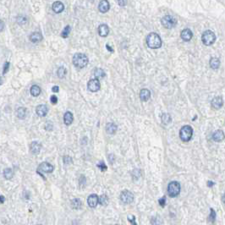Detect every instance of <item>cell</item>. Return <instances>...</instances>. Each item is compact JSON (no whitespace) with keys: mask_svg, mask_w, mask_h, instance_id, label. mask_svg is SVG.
Instances as JSON below:
<instances>
[{"mask_svg":"<svg viewBox=\"0 0 225 225\" xmlns=\"http://www.w3.org/2000/svg\"><path fill=\"white\" fill-rule=\"evenodd\" d=\"M146 44H147L148 48H153V49L159 48L162 46L161 37L157 33L152 32V33H150L148 36H146Z\"/></svg>","mask_w":225,"mask_h":225,"instance_id":"6da1fadb","label":"cell"},{"mask_svg":"<svg viewBox=\"0 0 225 225\" xmlns=\"http://www.w3.org/2000/svg\"><path fill=\"white\" fill-rule=\"evenodd\" d=\"M88 62H89V60H88V58H87L86 54L78 53V54H75L74 57H73L74 65L76 68H79V69L86 67V65L88 64Z\"/></svg>","mask_w":225,"mask_h":225,"instance_id":"7a4b0ae2","label":"cell"},{"mask_svg":"<svg viewBox=\"0 0 225 225\" xmlns=\"http://www.w3.org/2000/svg\"><path fill=\"white\" fill-rule=\"evenodd\" d=\"M193 135V129L190 125L183 126L180 131V138L182 141H190Z\"/></svg>","mask_w":225,"mask_h":225,"instance_id":"3957f363","label":"cell"},{"mask_svg":"<svg viewBox=\"0 0 225 225\" xmlns=\"http://www.w3.org/2000/svg\"><path fill=\"white\" fill-rule=\"evenodd\" d=\"M202 41L204 45L211 46L215 42L216 36H215L214 32L210 31V30H207L206 32H203L202 36Z\"/></svg>","mask_w":225,"mask_h":225,"instance_id":"277c9868","label":"cell"},{"mask_svg":"<svg viewBox=\"0 0 225 225\" xmlns=\"http://www.w3.org/2000/svg\"><path fill=\"white\" fill-rule=\"evenodd\" d=\"M180 193V184L177 181H172L168 185V194L170 197H176Z\"/></svg>","mask_w":225,"mask_h":225,"instance_id":"5b68a950","label":"cell"},{"mask_svg":"<svg viewBox=\"0 0 225 225\" xmlns=\"http://www.w3.org/2000/svg\"><path fill=\"white\" fill-rule=\"evenodd\" d=\"M161 23L163 26L167 28V29H171L175 26L177 24V20L174 17H173L171 15H165L163 16L161 20Z\"/></svg>","mask_w":225,"mask_h":225,"instance_id":"8992f818","label":"cell"},{"mask_svg":"<svg viewBox=\"0 0 225 225\" xmlns=\"http://www.w3.org/2000/svg\"><path fill=\"white\" fill-rule=\"evenodd\" d=\"M54 168L52 164H50L49 162H43L41 163L36 172L42 175V173H45V174H50L52 172L54 171Z\"/></svg>","mask_w":225,"mask_h":225,"instance_id":"52a82bcc","label":"cell"},{"mask_svg":"<svg viewBox=\"0 0 225 225\" xmlns=\"http://www.w3.org/2000/svg\"><path fill=\"white\" fill-rule=\"evenodd\" d=\"M120 200L123 203L125 204H131L134 201V195L130 190H124L122 191L121 195H120Z\"/></svg>","mask_w":225,"mask_h":225,"instance_id":"ba28073f","label":"cell"},{"mask_svg":"<svg viewBox=\"0 0 225 225\" xmlns=\"http://www.w3.org/2000/svg\"><path fill=\"white\" fill-rule=\"evenodd\" d=\"M87 88L88 90L92 91V92H97L100 90L101 88V84H100L99 79H91L90 81H88L87 83Z\"/></svg>","mask_w":225,"mask_h":225,"instance_id":"9c48e42d","label":"cell"},{"mask_svg":"<svg viewBox=\"0 0 225 225\" xmlns=\"http://www.w3.org/2000/svg\"><path fill=\"white\" fill-rule=\"evenodd\" d=\"M87 203H88L89 207H91V208H95V207L97 206V204L99 203V197H98V196L96 195V194H91V196H88Z\"/></svg>","mask_w":225,"mask_h":225,"instance_id":"30bf717a","label":"cell"},{"mask_svg":"<svg viewBox=\"0 0 225 225\" xmlns=\"http://www.w3.org/2000/svg\"><path fill=\"white\" fill-rule=\"evenodd\" d=\"M48 108L44 104L37 106L36 108V114L38 116H40V117H45L46 115L48 114Z\"/></svg>","mask_w":225,"mask_h":225,"instance_id":"8fae6325","label":"cell"},{"mask_svg":"<svg viewBox=\"0 0 225 225\" xmlns=\"http://www.w3.org/2000/svg\"><path fill=\"white\" fill-rule=\"evenodd\" d=\"M180 36H181V38L184 41H185V42H189V41L191 40V38L193 37V33H192V32L190 30L189 28H186V29H184V30L181 32Z\"/></svg>","mask_w":225,"mask_h":225,"instance_id":"7c38bea8","label":"cell"},{"mask_svg":"<svg viewBox=\"0 0 225 225\" xmlns=\"http://www.w3.org/2000/svg\"><path fill=\"white\" fill-rule=\"evenodd\" d=\"M110 9V5L108 0H102L98 5V9L101 13H107Z\"/></svg>","mask_w":225,"mask_h":225,"instance_id":"4fadbf2b","label":"cell"},{"mask_svg":"<svg viewBox=\"0 0 225 225\" xmlns=\"http://www.w3.org/2000/svg\"><path fill=\"white\" fill-rule=\"evenodd\" d=\"M41 148H42V145L40 143H38L37 141H33L31 146H30V151L32 154H35V155H37L39 154L41 151Z\"/></svg>","mask_w":225,"mask_h":225,"instance_id":"5bb4252c","label":"cell"},{"mask_svg":"<svg viewBox=\"0 0 225 225\" xmlns=\"http://www.w3.org/2000/svg\"><path fill=\"white\" fill-rule=\"evenodd\" d=\"M53 10H54L55 13L59 14L61 13L62 11H63V9H64V5L62 2H60V1H56V2H54V4H53Z\"/></svg>","mask_w":225,"mask_h":225,"instance_id":"9a60e30c","label":"cell"},{"mask_svg":"<svg viewBox=\"0 0 225 225\" xmlns=\"http://www.w3.org/2000/svg\"><path fill=\"white\" fill-rule=\"evenodd\" d=\"M151 97V91L148 89H142L140 91V98L142 102L148 101Z\"/></svg>","mask_w":225,"mask_h":225,"instance_id":"2e32d148","label":"cell"},{"mask_svg":"<svg viewBox=\"0 0 225 225\" xmlns=\"http://www.w3.org/2000/svg\"><path fill=\"white\" fill-rule=\"evenodd\" d=\"M224 139V133L223 131H216L212 134V140L216 142H220Z\"/></svg>","mask_w":225,"mask_h":225,"instance_id":"e0dca14e","label":"cell"},{"mask_svg":"<svg viewBox=\"0 0 225 225\" xmlns=\"http://www.w3.org/2000/svg\"><path fill=\"white\" fill-rule=\"evenodd\" d=\"M109 33V28L107 25L105 24H102L100 25L99 27H98V34L100 35V36H103V37H105L107 36Z\"/></svg>","mask_w":225,"mask_h":225,"instance_id":"ac0fdd59","label":"cell"},{"mask_svg":"<svg viewBox=\"0 0 225 225\" xmlns=\"http://www.w3.org/2000/svg\"><path fill=\"white\" fill-rule=\"evenodd\" d=\"M223 104V101L221 97H216L215 98H213L212 101V107L215 109H218L220 108Z\"/></svg>","mask_w":225,"mask_h":225,"instance_id":"d6986e66","label":"cell"},{"mask_svg":"<svg viewBox=\"0 0 225 225\" xmlns=\"http://www.w3.org/2000/svg\"><path fill=\"white\" fill-rule=\"evenodd\" d=\"M117 130L118 126L114 123H108V124H107V125H106V131H107L108 134L113 135V134L116 133Z\"/></svg>","mask_w":225,"mask_h":225,"instance_id":"ffe728a7","label":"cell"},{"mask_svg":"<svg viewBox=\"0 0 225 225\" xmlns=\"http://www.w3.org/2000/svg\"><path fill=\"white\" fill-rule=\"evenodd\" d=\"M42 40V35L40 32H33L30 36V41L33 43H37Z\"/></svg>","mask_w":225,"mask_h":225,"instance_id":"44dd1931","label":"cell"},{"mask_svg":"<svg viewBox=\"0 0 225 225\" xmlns=\"http://www.w3.org/2000/svg\"><path fill=\"white\" fill-rule=\"evenodd\" d=\"M74 121V116L72 112H66L63 115V122L66 125H70Z\"/></svg>","mask_w":225,"mask_h":225,"instance_id":"7402d4cb","label":"cell"},{"mask_svg":"<svg viewBox=\"0 0 225 225\" xmlns=\"http://www.w3.org/2000/svg\"><path fill=\"white\" fill-rule=\"evenodd\" d=\"M220 66V60L217 58H212L210 59V67L212 69H217Z\"/></svg>","mask_w":225,"mask_h":225,"instance_id":"603a6c76","label":"cell"},{"mask_svg":"<svg viewBox=\"0 0 225 225\" xmlns=\"http://www.w3.org/2000/svg\"><path fill=\"white\" fill-rule=\"evenodd\" d=\"M31 94L33 96V97H38L41 93V88L38 86L36 85H34L31 87Z\"/></svg>","mask_w":225,"mask_h":225,"instance_id":"cb8c5ba5","label":"cell"},{"mask_svg":"<svg viewBox=\"0 0 225 225\" xmlns=\"http://www.w3.org/2000/svg\"><path fill=\"white\" fill-rule=\"evenodd\" d=\"M17 116L20 119H24L26 116V108H19L17 110Z\"/></svg>","mask_w":225,"mask_h":225,"instance_id":"d4e9b609","label":"cell"},{"mask_svg":"<svg viewBox=\"0 0 225 225\" xmlns=\"http://www.w3.org/2000/svg\"><path fill=\"white\" fill-rule=\"evenodd\" d=\"M94 76L97 79H100V78H104L105 76V72L103 69L97 68L94 70Z\"/></svg>","mask_w":225,"mask_h":225,"instance_id":"484cf974","label":"cell"},{"mask_svg":"<svg viewBox=\"0 0 225 225\" xmlns=\"http://www.w3.org/2000/svg\"><path fill=\"white\" fill-rule=\"evenodd\" d=\"M172 121L171 116L168 113H163L162 115V124H164L165 125H168V124H170Z\"/></svg>","mask_w":225,"mask_h":225,"instance_id":"4316f807","label":"cell"},{"mask_svg":"<svg viewBox=\"0 0 225 225\" xmlns=\"http://www.w3.org/2000/svg\"><path fill=\"white\" fill-rule=\"evenodd\" d=\"M109 202V198L108 197L107 195H102L99 197V203L102 206H107Z\"/></svg>","mask_w":225,"mask_h":225,"instance_id":"83f0119b","label":"cell"},{"mask_svg":"<svg viewBox=\"0 0 225 225\" xmlns=\"http://www.w3.org/2000/svg\"><path fill=\"white\" fill-rule=\"evenodd\" d=\"M4 176L6 180H11L13 178L14 173L11 168H5L4 171Z\"/></svg>","mask_w":225,"mask_h":225,"instance_id":"f1b7e54d","label":"cell"},{"mask_svg":"<svg viewBox=\"0 0 225 225\" xmlns=\"http://www.w3.org/2000/svg\"><path fill=\"white\" fill-rule=\"evenodd\" d=\"M71 206L74 209H80L81 207V201L78 198L73 199L71 201Z\"/></svg>","mask_w":225,"mask_h":225,"instance_id":"f546056e","label":"cell"},{"mask_svg":"<svg viewBox=\"0 0 225 225\" xmlns=\"http://www.w3.org/2000/svg\"><path fill=\"white\" fill-rule=\"evenodd\" d=\"M70 31H71V28L69 26H67L64 27V29L63 30V32L61 33V36L63 37V38H67L69 35V33H70Z\"/></svg>","mask_w":225,"mask_h":225,"instance_id":"4dcf8cb0","label":"cell"},{"mask_svg":"<svg viewBox=\"0 0 225 225\" xmlns=\"http://www.w3.org/2000/svg\"><path fill=\"white\" fill-rule=\"evenodd\" d=\"M57 75H58V76H59L60 79H62V78H64L65 75H66V69H65V68H63V67H60L59 69H58Z\"/></svg>","mask_w":225,"mask_h":225,"instance_id":"1f68e13d","label":"cell"},{"mask_svg":"<svg viewBox=\"0 0 225 225\" xmlns=\"http://www.w3.org/2000/svg\"><path fill=\"white\" fill-rule=\"evenodd\" d=\"M17 22L19 25H25L27 22V19L24 16H19L17 18Z\"/></svg>","mask_w":225,"mask_h":225,"instance_id":"d6a6232c","label":"cell"},{"mask_svg":"<svg viewBox=\"0 0 225 225\" xmlns=\"http://www.w3.org/2000/svg\"><path fill=\"white\" fill-rule=\"evenodd\" d=\"M72 158H70V157H69V156L63 157V163H64L65 165H69V164H70V163H72Z\"/></svg>","mask_w":225,"mask_h":225,"instance_id":"836d02e7","label":"cell"},{"mask_svg":"<svg viewBox=\"0 0 225 225\" xmlns=\"http://www.w3.org/2000/svg\"><path fill=\"white\" fill-rule=\"evenodd\" d=\"M209 218H210V220H211L212 223H214V221L216 219V212H215V211L212 208H211V214L209 216Z\"/></svg>","mask_w":225,"mask_h":225,"instance_id":"e575fe53","label":"cell"},{"mask_svg":"<svg viewBox=\"0 0 225 225\" xmlns=\"http://www.w3.org/2000/svg\"><path fill=\"white\" fill-rule=\"evenodd\" d=\"M97 166L100 169H101V171H102V172L106 171V170H107V168H107V166L105 165V163H104L103 162H100V163H98V164H97Z\"/></svg>","mask_w":225,"mask_h":225,"instance_id":"d590c367","label":"cell"},{"mask_svg":"<svg viewBox=\"0 0 225 225\" xmlns=\"http://www.w3.org/2000/svg\"><path fill=\"white\" fill-rule=\"evenodd\" d=\"M158 203L160 204V206L162 207H164L165 204H166V197H165V196H162V198L159 199V200H158Z\"/></svg>","mask_w":225,"mask_h":225,"instance_id":"8d00e7d4","label":"cell"},{"mask_svg":"<svg viewBox=\"0 0 225 225\" xmlns=\"http://www.w3.org/2000/svg\"><path fill=\"white\" fill-rule=\"evenodd\" d=\"M50 102L52 103L53 104H56L58 103V97H56V96H51V97H50Z\"/></svg>","mask_w":225,"mask_h":225,"instance_id":"74e56055","label":"cell"},{"mask_svg":"<svg viewBox=\"0 0 225 225\" xmlns=\"http://www.w3.org/2000/svg\"><path fill=\"white\" fill-rule=\"evenodd\" d=\"M9 68V62H6V63H5V65H4V71H3V74H4V75H5L6 73L8 72Z\"/></svg>","mask_w":225,"mask_h":225,"instance_id":"f35d334b","label":"cell"},{"mask_svg":"<svg viewBox=\"0 0 225 225\" xmlns=\"http://www.w3.org/2000/svg\"><path fill=\"white\" fill-rule=\"evenodd\" d=\"M135 216H134V215H131V216L130 215V216H128V220L130 221V222H131L132 224L136 225V223L135 222Z\"/></svg>","mask_w":225,"mask_h":225,"instance_id":"ab89813d","label":"cell"},{"mask_svg":"<svg viewBox=\"0 0 225 225\" xmlns=\"http://www.w3.org/2000/svg\"><path fill=\"white\" fill-rule=\"evenodd\" d=\"M118 4L120 7H124L127 5V0H118Z\"/></svg>","mask_w":225,"mask_h":225,"instance_id":"60d3db41","label":"cell"},{"mask_svg":"<svg viewBox=\"0 0 225 225\" xmlns=\"http://www.w3.org/2000/svg\"><path fill=\"white\" fill-rule=\"evenodd\" d=\"M5 28V23L3 20H0V32H2Z\"/></svg>","mask_w":225,"mask_h":225,"instance_id":"b9f144b4","label":"cell"},{"mask_svg":"<svg viewBox=\"0 0 225 225\" xmlns=\"http://www.w3.org/2000/svg\"><path fill=\"white\" fill-rule=\"evenodd\" d=\"M52 91H53L54 92H59V87L58 86H54V87L52 88Z\"/></svg>","mask_w":225,"mask_h":225,"instance_id":"7bdbcfd3","label":"cell"},{"mask_svg":"<svg viewBox=\"0 0 225 225\" xmlns=\"http://www.w3.org/2000/svg\"><path fill=\"white\" fill-rule=\"evenodd\" d=\"M5 201V198L4 196H0V202L1 203H4Z\"/></svg>","mask_w":225,"mask_h":225,"instance_id":"ee69618b","label":"cell"},{"mask_svg":"<svg viewBox=\"0 0 225 225\" xmlns=\"http://www.w3.org/2000/svg\"><path fill=\"white\" fill-rule=\"evenodd\" d=\"M213 185H214L213 182H212V181H207V185H208L209 187H212V186H213Z\"/></svg>","mask_w":225,"mask_h":225,"instance_id":"f6af8a7d","label":"cell"},{"mask_svg":"<svg viewBox=\"0 0 225 225\" xmlns=\"http://www.w3.org/2000/svg\"><path fill=\"white\" fill-rule=\"evenodd\" d=\"M107 48H108V51H110V52H112V51H113V50H112V48H110V47H109V46H108V44H107Z\"/></svg>","mask_w":225,"mask_h":225,"instance_id":"bcb514c9","label":"cell"},{"mask_svg":"<svg viewBox=\"0 0 225 225\" xmlns=\"http://www.w3.org/2000/svg\"><path fill=\"white\" fill-rule=\"evenodd\" d=\"M3 82H4V81H3V79L0 77V85H2L3 84Z\"/></svg>","mask_w":225,"mask_h":225,"instance_id":"7dc6e473","label":"cell"}]
</instances>
